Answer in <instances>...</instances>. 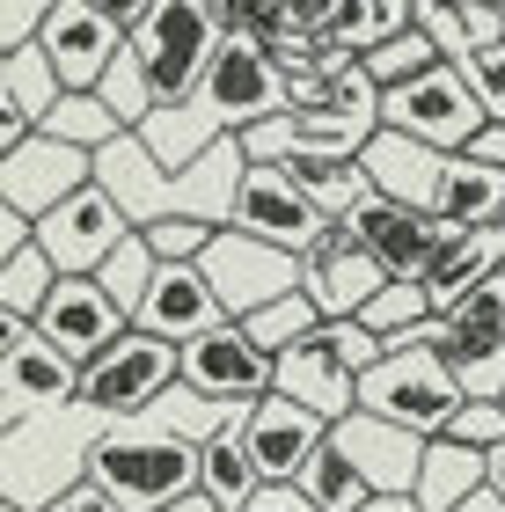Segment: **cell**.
Listing matches in <instances>:
<instances>
[{"instance_id": "1", "label": "cell", "mask_w": 505, "mask_h": 512, "mask_svg": "<svg viewBox=\"0 0 505 512\" xmlns=\"http://www.w3.org/2000/svg\"><path fill=\"white\" fill-rule=\"evenodd\" d=\"M242 139H220V147H205L191 169H162L140 139H110V147L96 154V191L125 213L132 235H147V227L162 220H198V227H227V205H235L242 191Z\"/></svg>"}, {"instance_id": "2", "label": "cell", "mask_w": 505, "mask_h": 512, "mask_svg": "<svg viewBox=\"0 0 505 512\" xmlns=\"http://www.w3.org/2000/svg\"><path fill=\"white\" fill-rule=\"evenodd\" d=\"M81 483H96L118 512H162V505L198 491V447L162 432V425H147V417L140 425H110V432L88 439Z\"/></svg>"}, {"instance_id": "3", "label": "cell", "mask_w": 505, "mask_h": 512, "mask_svg": "<svg viewBox=\"0 0 505 512\" xmlns=\"http://www.w3.org/2000/svg\"><path fill=\"white\" fill-rule=\"evenodd\" d=\"M359 410L381 417V425H396V432H410V439H440L447 432V417L462 410V388H454V374L432 359V322L418 337L388 344L374 359V374H359Z\"/></svg>"}, {"instance_id": "4", "label": "cell", "mask_w": 505, "mask_h": 512, "mask_svg": "<svg viewBox=\"0 0 505 512\" xmlns=\"http://www.w3.org/2000/svg\"><path fill=\"white\" fill-rule=\"evenodd\" d=\"M125 52L140 59V74L154 88V110L191 103L205 66L220 52V8L213 0H154V15L125 37Z\"/></svg>"}, {"instance_id": "5", "label": "cell", "mask_w": 505, "mask_h": 512, "mask_svg": "<svg viewBox=\"0 0 505 512\" xmlns=\"http://www.w3.org/2000/svg\"><path fill=\"white\" fill-rule=\"evenodd\" d=\"M169 388H176V344L147 337V330H125V337H110L103 352L81 366V395L74 403L96 410L103 425H140Z\"/></svg>"}, {"instance_id": "6", "label": "cell", "mask_w": 505, "mask_h": 512, "mask_svg": "<svg viewBox=\"0 0 505 512\" xmlns=\"http://www.w3.org/2000/svg\"><path fill=\"white\" fill-rule=\"evenodd\" d=\"M191 110L205 118L213 139H242L249 125H264V118L286 110V81H279V66H271V52L257 37H220V52H213V66H205Z\"/></svg>"}, {"instance_id": "7", "label": "cell", "mask_w": 505, "mask_h": 512, "mask_svg": "<svg viewBox=\"0 0 505 512\" xmlns=\"http://www.w3.org/2000/svg\"><path fill=\"white\" fill-rule=\"evenodd\" d=\"M381 132L418 139L432 154H462L469 139L484 132V110H476L462 66H432V74H418V81H403V88L381 96Z\"/></svg>"}, {"instance_id": "8", "label": "cell", "mask_w": 505, "mask_h": 512, "mask_svg": "<svg viewBox=\"0 0 505 512\" xmlns=\"http://www.w3.org/2000/svg\"><path fill=\"white\" fill-rule=\"evenodd\" d=\"M37 52L52 66L59 96H96L103 66L125 52V30L110 15V0H52L44 8V30H37Z\"/></svg>"}, {"instance_id": "9", "label": "cell", "mask_w": 505, "mask_h": 512, "mask_svg": "<svg viewBox=\"0 0 505 512\" xmlns=\"http://www.w3.org/2000/svg\"><path fill=\"white\" fill-rule=\"evenodd\" d=\"M227 227L249 235V242H264V249H279V256H293V264L330 235V220L308 205L301 183H286L279 169H257V161L242 169V191L227 205Z\"/></svg>"}, {"instance_id": "10", "label": "cell", "mask_w": 505, "mask_h": 512, "mask_svg": "<svg viewBox=\"0 0 505 512\" xmlns=\"http://www.w3.org/2000/svg\"><path fill=\"white\" fill-rule=\"evenodd\" d=\"M198 271H205V286H213L227 322H249L279 293H301V264L279 256V249H264V242H249V235H235V227H220V235L205 242Z\"/></svg>"}, {"instance_id": "11", "label": "cell", "mask_w": 505, "mask_h": 512, "mask_svg": "<svg viewBox=\"0 0 505 512\" xmlns=\"http://www.w3.org/2000/svg\"><path fill=\"white\" fill-rule=\"evenodd\" d=\"M176 388H191L220 410H249L271 395V359L249 344L242 322H220V330H205L198 344L176 352Z\"/></svg>"}, {"instance_id": "12", "label": "cell", "mask_w": 505, "mask_h": 512, "mask_svg": "<svg viewBox=\"0 0 505 512\" xmlns=\"http://www.w3.org/2000/svg\"><path fill=\"white\" fill-rule=\"evenodd\" d=\"M125 235H132L125 213L96 191V183H88V191H74V198L59 205V213H44V220L30 227L37 256H44V264H52L59 278H96V271H103V256L118 249Z\"/></svg>"}, {"instance_id": "13", "label": "cell", "mask_w": 505, "mask_h": 512, "mask_svg": "<svg viewBox=\"0 0 505 512\" xmlns=\"http://www.w3.org/2000/svg\"><path fill=\"white\" fill-rule=\"evenodd\" d=\"M96 183V161L88 154H74V147H59V139H44V132H30L15 154H0V205L8 213H22V220H44V213H59L74 191H88Z\"/></svg>"}, {"instance_id": "14", "label": "cell", "mask_w": 505, "mask_h": 512, "mask_svg": "<svg viewBox=\"0 0 505 512\" xmlns=\"http://www.w3.org/2000/svg\"><path fill=\"white\" fill-rule=\"evenodd\" d=\"M323 439H330V425L308 417L301 403H286V395H264V403L242 410V454L257 469V483H293L323 454Z\"/></svg>"}, {"instance_id": "15", "label": "cell", "mask_w": 505, "mask_h": 512, "mask_svg": "<svg viewBox=\"0 0 505 512\" xmlns=\"http://www.w3.org/2000/svg\"><path fill=\"white\" fill-rule=\"evenodd\" d=\"M381 286H388L381 264H374L352 235H344V220H330V235L301 256V293H308V308L323 315V322H359V308H366Z\"/></svg>"}, {"instance_id": "16", "label": "cell", "mask_w": 505, "mask_h": 512, "mask_svg": "<svg viewBox=\"0 0 505 512\" xmlns=\"http://www.w3.org/2000/svg\"><path fill=\"white\" fill-rule=\"evenodd\" d=\"M30 330H37L44 344H52L59 359L88 366V359H96L110 337H125L132 322H125V315L103 300V286H96V278H59V286L44 293V308L30 315Z\"/></svg>"}, {"instance_id": "17", "label": "cell", "mask_w": 505, "mask_h": 512, "mask_svg": "<svg viewBox=\"0 0 505 512\" xmlns=\"http://www.w3.org/2000/svg\"><path fill=\"white\" fill-rule=\"evenodd\" d=\"M330 454L352 461L359 483H366L374 498H410L425 439H410V432H396V425H381V417L352 410V417H337V425H330Z\"/></svg>"}, {"instance_id": "18", "label": "cell", "mask_w": 505, "mask_h": 512, "mask_svg": "<svg viewBox=\"0 0 505 512\" xmlns=\"http://www.w3.org/2000/svg\"><path fill=\"white\" fill-rule=\"evenodd\" d=\"M344 235H352V242L381 264V278H396V286H418V271H425L432 242H440V227H432L425 213H403V205H388V198L366 191L352 213H344Z\"/></svg>"}, {"instance_id": "19", "label": "cell", "mask_w": 505, "mask_h": 512, "mask_svg": "<svg viewBox=\"0 0 505 512\" xmlns=\"http://www.w3.org/2000/svg\"><path fill=\"white\" fill-rule=\"evenodd\" d=\"M220 300L213 286H205V271L198 264H154V286L140 300V315H132V330H147V337H162V344H198L205 330H220Z\"/></svg>"}, {"instance_id": "20", "label": "cell", "mask_w": 505, "mask_h": 512, "mask_svg": "<svg viewBox=\"0 0 505 512\" xmlns=\"http://www.w3.org/2000/svg\"><path fill=\"white\" fill-rule=\"evenodd\" d=\"M271 395H286V403H301L308 417H323V425H337V417L359 410V381L337 366V352L323 344V322L293 344V352L271 359Z\"/></svg>"}, {"instance_id": "21", "label": "cell", "mask_w": 505, "mask_h": 512, "mask_svg": "<svg viewBox=\"0 0 505 512\" xmlns=\"http://www.w3.org/2000/svg\"><path fill=\"white\" fill-rule=\"evenodd\" d=\"M440 169H447V154L418 147V139H396V132H374L359 147L366 191L388 198V205H403V213H425V220H432V198H440Z\"/></svg>"}, {"instance_id": "22", "label": "cell", "mask_w": 505, "mask_h": 512, "mask_svg": "<svg viewBox=\"0 0 505 512\" xmlns=\"http://www.w3.org/2000/svg\"><path fill=\"white\" fill-rule=\"evenodd\" d=\"M498 271V235H469V227H440V242H432L425 256V271H418V293H425V308L432 322L454 315L462 300L484 286V278Z\"/></svg>"}, {"instance_id": "23", "label": "cell", "mask_w": 505, "mask_h": 512, "mask_svg": "<svg viewBox=\"0 0 505 512\" xmlns=\"http://www.w3.org/2000/svg\"><path fill=\"white\" fill-rule=\"evenodd\" d=\"M0 395L22 410V417H52V410H74V395H81V366L74 359H59L52 344H44L37 330L8 352V366H0Z\"/></svg>"}, {"instance_id": "24", "label": "cell", "mask_w": 505, "mask_h": 512, "mask_svg": "<svg viewBox=\"0 0 505 512\" xmlns=\"http://www.w3.org/2000/svg\"><path fill=\"white\" fill-rule=\"evenodd\" d=\"M432 227H469V235H498L505 227V176L469 154H447L440 198H432Z\"/></svg>"}, {"instance_id": "25", "label": "cell", "mask_w": 505, "mask_h": 512, "mask_svg": "<svg viewBox=\"0 0 505 512\" xmlns=\"http://www.w3.org/2000/svg\"><path fill=\"white\" fill-rule=\"evenodd\" d=\"M410 30V0H323V15H315V44H330V52H381L388 37Z\"/></svg>"}, {"instance_id": "26", "label": "cell", "mask_w": 505, "mask_h": 512, "mask_svg": "<svg viewBox=\"0 0 505 512\" xmlns=\"http://www.w3.org/2000/svg\"><path fill=\"white\" fill-rule=\"evenodd\" d=\"M484 491V454H469V447H454V439H425V454H418V483H410V505L418 512H454L462 498Z\"/></svg>"}, {"instance_id": "27", "label": "cell", "mask_w": 505, "mask_h": 512, "mask_svg": "<svg viewBox=\"0 0 505 512\" xmlns=\"http://www.w3.org/2000/svg\"><path fill=\"white\" fill-rule=\"evenodd\" d=\"M257 491L264 483H257V469H249V454H242V425H227L220 439L198 447V498L213 512H242Z\"/></svg>"}, {"instance_id": "28", "label": "cell", "mask_w": 505, "mask_h": 512, "mask_svg": "<svg viewBox=\"0 0 505 512\" xmlns=\"http://www.w3.org/2000/svg\"><path fill=\"white\" fill-rule=\"evenodd\" d=\"M37 132H44V139H59V147H74V154H88V161H96L110 139H125L118 118H110L96 96H59L52 110H44V125H37Z\"/></svg>"}, {"instance_id": "29", "label": "cell", "mask_w": 505, "mask_h": 512, "mask_svg": "<svg viewBox=\"0 0 505 512\" xmlns=\"http://www.w3.org/2000/svg\"><path fill=\"white\" fill-rule=\"evenodd\" d=\"M0 96L15 103V118L30 125V132L44 125V110L59 103V81H52V66H44V52H37V44H22L15 59H0Z\"/></svg>"}, {"instance_id": "30", "label": "cell", "mask_w": 505, "mask_h": 512, "mask_svg": "<svg viewBox=\"0 0 505 512\" xmlns=\"http://www.w3.org/2000/svg\"><path fill=\"white\" fill-rule=\"evenodd\" d=\"M293 491H301L315 512H359L366 498H374V491L359 483V469H352V461H344V454H330V439H323V454H315L308 469L293 476Z\"/></svg>"}, {"instance_id": "31", "label": "cell", "mask_w": 505, "mask_h": 512, "mask_svg": "<svg viewBox=\"0 0 505 512\" xmlns=\"http://www.w3.org/2000/svg\"><path fill=\"white\" fill-rule=\"evenodd\" d=\"M425 322H432L425 293H418V286H396V278H388V286H381V293H374V300L359 308V330L374 337L381 352H388V344H403V337H418Z\"/></svg>"}, {"instance_id": "32", "label": "cell", "mask_w": 505, "mask_h": 512, "mask_svg": "<svg viewBox=\"0 0 505 512\" xmlns=\"http://www.w3.org/2000/svg\"><path fill=\"white\" fill-rule=\"evenodd\" d=\"M96 286H103V300H110V308H118V315L132 322V315H140V300H147V286H154V249H147L140 235H125L118 249L103 256Z\"/></svg>"}, {"instance_id": "33", "label": "cell", "mask_w": 505, "mask_h": 512, "mask_svg": "<svg viewBox=\"0 0 505 512\" xmlns=\"http://www.w3.org/2000/svg\"><path fill=\"white\" fill-rule=\"evenodd\" d=\"M96 103L118 118V132H140V125L154 118V88H147V74H140V59H132V52H118V59L103 66Z\"/></svg>"}, {"instance_id": "34", "label": "cell", "mask_w": 505, "mask_h": 512, "mask_svg": "<svg viewBox=\"0 0 505 512\" xmlns=\"http://www.w3.org/2000/svg\"><path fill=\"white\" fill-rule=\"evenodd\" d=\"M315 322H323V315L308 308V293H279L271 308H257V315H249L242 330H249V344H257L264 359H279V352H293V344H301V337L315 330Z\"/></svg>"}, {"instance_id": "35", "label": "cell", "mask_w": 505, "mask_h": 512, "mask_svg": "<svg viewBox=\"0 0 505 512\" xmlns=\"http://www.w3.org/2000/svg\"><path fill=\"white\" fill-rule=\"evenodd\" d=\"M59 286V271L37 256V242L15 256V264H0V315H15V322H30L44 308V293Z\"/></svg>"}, {"instance_id": "36", "label": "cell", "mask_w": 505, "mask_h": 512, "mask_svg": "<svg viewBox=\"0 0 505 512\" xmlns=\"http://www.w3.org/2000/svg\"><path fill=\"white\" fill-rule=\"evenodd\" d=\"M359 66H366V81H374L381 96H388V88H403V81H418V74H432V66H440V52H432V44H425L418 30H403V37H388L381 52H366Z\"/></svg>"}, {"instance_id": "37", "label": "cell", "mask_w": 505, "mask_h": 512, "mask_svg": "<svg viewBox=\"0 0 505 512\" xmlns=\"http://www.w3.org/2000/svg\"><path fill=\"white\" fill-rule=\"evenodd\" d=\"M410 30H418L432 52H440V66H462V59H469L462 8H454V0H410Z\"/></svg>"}, {"instance_id": "38", "label": "cell", "mask_w": 505, "mask_h": 512, "mask_svg": "<svg viewBox=\"0 0 505 512\" xmlns=\"http://www.w3.org/2000/svg\"><path fill=\"white\" fill-rule=\"evenodd\" d=\"M440 322H454V330H469V337H484V344H505V271H491L484 286H476L454 315H440Z\"/></svg>"}, {"instance_id": "39", "label": "cell", "mask_w": 505, "mask_h": 512, "mask_svg": "<svg viewBox=\"0 0 505 512\" xmlns=\"http://www.w3.org/2000/svg\"><path fill=\"white\" fill-rule=\"evenodd\" d=\"M462 81H469L476 110H484V125H505V37L462 59Z\"/></svg>"}, {"instance_id": "40", "label": "cell", "mask_w": 505, "mask_h": 512, "mask_svg": "<svg viewBox=\"0 0 505 512\" xmlns=\"http://www.w3.org/2000/svg\"><path fill=\"white\" fill-rule=\"evenodd\" d=\"M220 227H198V220H162V227H147V249H154V264H198L205 242H213Z\"/></svg>"}, {"instance_id": "41", "label": "cell", "mask_w": 505, "mask_h": 512, "mask_svg": "<svg viewBox=\"0 0 505 512\" xmlns=\"http://www.w3.org/2000/svg\"><path fill=\"white\" fill-rule=\"evenodd\" d=\"M447 439H454V447H469V454H491L505 439V410L498 403H462L447 417Z\"/></svg>"}, {"instance_id": "42", "label": "cell", "mask_w": 505, "mask_h": 512, "mask_svg": "<svg viewBox=\"0 0 505 512\" xmlns=\"http://www.w3.org/2000/svg\"><path fill=\"white\" fill-rule=\"evenodd\" d=\"M323 344L337 352V366H344L352 381H359V374H374V359H381V344L366 337L359 322H323Z\"/></svg>"}, {"instance_id": "43", "label": "cell", "mask_w": 505, "mask_h": 512, "mask_svg": "<svg viewBox=\"0 0 505 512\" xmlns=\"http://www.w3.org/2000/svg\"><path fill=\"white\" fill-rule=\"evenodd\" d=\"M37 30H44V0H0V59L37 44Z\"/></svg>"}, {"instance_id": "44", "label": "cell", "mask_w": 505, "mask_h": 512, "mask_svg": "<svg viewBox=\"0 0 505 512\" xmlns=\"http://www.w3.org/2000/svg\"><path fill=\"white\" fill-rule=\"evenodd\" d=\"M462 8V37H469V52H484V44L505 37V8H484V0H454Z\"/></svg>"}, {"instance_id": "45", "label": "cell", "mask_w": 505, "mask_h": 512, "mask_svg": "<svg viewBox=\"0 0 505 512\" xmlns=\"http://www.w3.org/2000/svg\"><path fill=\"white\" fill-rule=\"evenodd\" d=\"M242 512H315V505H308L301 491H293V483H264V491H257V498H249Z\"/></svg>"}, {"instance_id": "46", "label": "cell", "mask_w": 505, "mask_h": 512, "mask_svg": "<svg viewBox=\"0 0 505 512\" xmlns=\"http://www.w3.org/2000/svg\"><path fill=\"white\" fill-rule=\"evenodd\" d=\"M462 154H469V161H484V169H498V176H505V125H484V132H476V139H469Z\"/></svg>"}, {"instance_id": "47", "label": "cell", "mask_w": 505, "mask_h": 512, "mask_svg": "<svg viewBox=\"0 0 505 512\" xmlns=\"http://www.w3.org/2000/svg\"><path fill=\"white\" fill-rule=\"evenodd\" d=\"M22 249H30V220H22V213H8V205H0V264H15Z\"/></svg>"}, {"instance_id": "48", "label": "cell", "mask_w": 505, "mask_h": 512, "mask_svg": "<svg viewBox=\"0 0 505 512\" xmlns=\"http://www.w3.org/2000/svg\"><path fill=\"white\" fill-rule=\"evenodd\" d=\"M44 512H118V505H110V498L96 491V483H74V491H66V498H52Z\"/></svg>"}, {"instance_id": "49", "label": "cell", "mask_w": 505, "mask_h": 512, "mask_svg": "<svg viewBox=\"0 0 505 512\" xmlns=\"http://www.w3.org/2000/svg\"><path fill=\"white\" fill-rule=\"evenodd\" d=\"M22 139H30V125L15 118V103H8V96H0V154H15Z\"/></svg>"}, {"instance_id": "50", "label": "cell", "mask_w": 505, "mask_h": 512, "mask_svg": "<svg viewBox=\"0 0 505 512\" xmlns=\"http://www.w3.org/2000/svg\"><path fill=\"white\" fill-rule=\"evenodd\" d=\"M484 491H491V498L505 505V439H498V447L484 454Z\"/></svg>"}, {"instance_id": "51", "label": "cell", "mask_w": 505, "mask_h": 512, "mask_svg": "<svg viewBox=\"0 0 505 512\" xmlns=\"http://www.w3.org/2000/svg\"><path fill=\"white\" fill-rule=\"evenodd\" d=\"M30 337V322H15V315H0V366H8V352Z\"/></svg>"}, {"instance_id": "52", "label": "cell", "mask_w": 505, "mask_h": 512, "mask_svg": "<svg viewBox=\"0 0 505 512\" xmlns=\"http://www.w3.org/2000/svg\"><path fill=\"white\" fill-rule=\"evenodd\" d=\"M359 512H418V505H410V498H366Z\"/></svg>"}, {"instance_id": "53", "label": "cell", "mask_w": 505, "mask_h": 512, "mask_svg": "<svg viewBox=\"0 0 505 512\" xmlns=\"http://www.w3.org/2000/svg\"><path fill=\"white\" fill-rule=\"evenodd\" d=\"M454 512H505V505H498L491 491H476V498H462V505H454Z\"/></svg>"}, {"instance_id": "54", "label": "cell", "mask_w": 505, "mask_h": 512, "mask_svg": "<svg viewBox=\"0 0 505 512\" xmlns=\"http://www.w3.org/2000/svg\"><path fill=\"white\" fill-rule=\"evenodd\" d=\"M15 425H22V410H15V403H8V395H0V439H8V432H15Z\"/></svg>"}, {"instance_id": "55", "label": "cell", "mask_w": 505, "mask_h": 512, "mask_svg": "<svg viewBox=\"0 0 505 512\" xmlns=\"http://www.w3.org/2000/svg\"><path fill=\"white\" fill-rule=\"evenodd\" d=\"M162 512H213V505H205V498L191 491V498H176V505H162Z\"/></svg>"}, {"instance_id": "56", "label": "cell", "mask_w": 505, "mask_h": 512, "mask_svg": "<svg viewBox=\"0 0 505 512\" xmlns=\"http://www.w3.org/2000/svg\"><path fill=\"white\" fill-rule=\"evenodd\" d=\"M498 271H505V227H498Z\"/></svg>"}, {"instance_id": "57", "label": "cell", "mask_w": 505, "mask_h": 512, "mask_svg": "<svg viewBox=\"0 0 505 512\" xmlns=\"http://www.w3.org/2000/svg\"><path fill=\"white\" fill-rule=\"evenodd\" d=\"M0 512H15V505H8V498H0Z\"/></svg>"}, {"instance_id": "58", "label": "cell", "mask_w": 505, "mask_h": 512, "mask_svg": "<svg viewBox=\"0 0 505 512\" xmlns=\"http://www.w3.org/2000/svg\"><path fill=\"white\" fill-rule=\"evenodd\" d=\"M498 410H505V395H498Z\"/></svg>"}]
</instances>
